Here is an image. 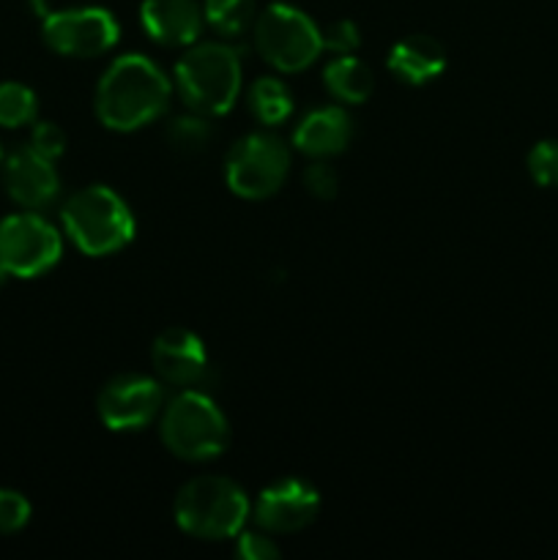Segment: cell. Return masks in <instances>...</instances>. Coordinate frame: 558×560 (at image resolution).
I'll return each mask as SVG.
<instances>
[{
  "label": "cell",
  "instance_id": "6da1fadb",
  "mask_svg": "<svg viewBox=\"0 0 558 560\" xmlns=\"http://www.w3.org/2000/svg\"><path fill=\"white\" fill-rule=\"evenodd\" d=\"M170 93L173 85L153 60L137 52L120 55L98 77L93 109L104 129L137 131L167 109Z\"/></svg>",
  "mask_w": 558,
  "mask_h": 560
},
{
  "label": "cell",
  "instance_id": "7a4b0ae2",
  "mask_svg": "<svg viewBox=\"0 0 558 560\" xmlns=\"http://www.w3.org/2000/svg\"><path fill=\"white\" fill-rule=\"evenodd\" d=\"M175 85L195 113L219 118L233 109L241 93V58L230 44H191L175 63Z\"/></svg>",
  "mask_w": 558,
  "mask_h": 560
},
{
  "label": "cell",
  "instance_id": "3957f363",
  "mask_svg": "<svg viewBox=\"0 0 558 560\" xmlns=\"http://www.w3.org/2000/svg\"><path fill=\"white\" fill-rule=\"evenodd\" d=\"M159 438L173 457L208 463L230 446V424L211 397L181 388L159 413Z\"/></svg>",
  "mask_w": 558,
  "mask_h": 560
},
{
  "label": "cell",
  "instance_id": "277c9868",
  "mask_svg": "<svg viewBox=\"0 0 558 560\" xmlns=\"http://www.w3.org/2000/svg\"><path fill=\"white\" fill-rule=\"evenodd\" d=\"M173 514L178 528L195 539H233L249 517V498L228 476H197L178 490Z\"/></svg>",
  "mask_w": 558,
  "mask_h": 560
},
{
  "label": "cell",
  "instance_id": "5b68a950",
  "mask_svg": "<svg viewBox=\"0 0 558 560\" xmlns=\"http://www.w3.org/2000/svg\"><path fill=\"white\" fill-rule=\"evenodd\" d=\"M63 230L71 244L91 257L124 249L135 235V217L124 197L109 186H85L63 202Z\"/></svg>",
  "mask_w": 558,
  "mask_h": 560
},
{
  "label": "cell",
  "instance_id": "8992f818",
  "mask_svg": "<svg viewBox=\"0 0 558 560\" xmlns=\"http://www.w3.org/2000/svg\"><path fill=\"white\" fill-rule=\"evenodd\" d=\"M252 36L260 58L284 74L310 69L323 49L321 27L290 3L266 5L252 25Z\"/></svg>",
  "mask_w": 558,
  "mask_h": 560
},
{
  "label": "cell",
  "instance_id": "52a82bcc",
  "mask_svg": "<svg viewBox=\"0 0 558 560\" xmlns=\"http://www.w3.org/2000/svg\"><path fill=\"white\" fill-rule=\"evenodd\" d=\"M290 173V151L271 131H252L233 142L224 156V180L244 200L277 195Z\"/></svg>",
  "mask_w": 558,
  "mask_h": 560
},
{
  "label": "cell",
  "instance_id": "ba28073f",
  "mask_svg": "<svg viewBox=\"0 0 558 560\" xmlns=\"http://www.w3.org/2000/svg\"><path fill=\"white\" fill-rule=\"evenodd\" d=\"M60 255V233L38 213H11L0 219V277H42L58 266Z\"/></svg>",
  "mask_w": 558,
  "mask_h": 560
},
{
  "label": "cell",
  "instance_id": "9c48e42d",
  "mask_svg": "<svg viewBox=\"0 0 558 560\" xmlns=\"http://www.w3.org/2000/svg\"><path fill=\"white\" fill-rule=\"evenodd\" d=\"M118 20L98 5L44 11V44L63 58H98L118 44Z\"/></svg>",
  "mask_w": 558,
  "mask_h": 560
},
{
  "label": "cell",
  "instance_id": "30bf717a",
  "mask_svg": "<svg viewBox=\"0 0 558 560\" xmlns=\"http://www.w3.org/2000/svg\"><path fill=\"white\" fill-rule=\"evenodd\" d=\"M164 408L162 381L137 372L115 375L98 392V419L113 432H137L151 424Z\"/></svg>",
  "mask_w": 558,
  "mask_h": 560
},
{
  "label": "cell",
  "instance_id": "8fae6325",
  "mask_svg": "<svg viewBox=\"0 0 558 560\" xmlns=\"http://www.w3.org/2000/svg\"><path fill=\"white\" fill-rule=\"evenodd\" d=\"M321 495L304 479H279L257 495L255 523L268 534H295L317 517Z\"/></svg>",
  "mask_w": 558,
  "mask_h": 560
},
{
  "label": "cell",
  "instance_id": "7c38bea8",
  "mask_svg": "<svg viewBox=\"0 0 558 560\" xmlns=\"http://www.w3.org/2000/svg\"><path fill=\"white\" fill-rule=\"evenodd\" d=\"M159 381L173 388H195L208 372L206 345L189 328H164L151 348Z\"/></svg>",
  "mask_w": 558,
  "mask_h": 560
},
{
  "label": "cell",
  "instance_id": "4fadbf2b",
  "mask_svg": "<svg viewBox=\"0 0 558 560\" xmlns=\"http://www.w3.org/2000/svg\"><path fill=\"white\" fill-rule=\"evenodd\" d=\"M3 184L11 200L27 211L47 208L60 191V178L53 167V159L42 156L31 145L16 148L11 156H5Z\"/></svg>",
  "mask_w": 558,
  "mask_h": 560
},
{
  "label": "cell",
  "instance_id": "5bb4252c",
  "mask_svg": "<svg viewBox=\"0 0 558 560\" xmlns=\"http://www.w3.org/2000/svg\"><path fill=\"white\" fill-rule=\"evenodd\" d=\"M140 22L162 47H191L200 38L206 16L197 0H142Z\"/></svg>",
  "mask_w": 558,
  "mask_h": 560
},
{
  "label": "cell",
  "instance_id": "9a60e30c",
  "mask_svg": "<svg viewBox=\"0 0 558 560\" xmlns=\"http://www.w3.org/2000/svg\"><path fill=\"white\" fill-rule=\"evenodd\" d=\"M350 140H353V120L345 107L312 109L293 131V145L310 159L339 156Z\"/></svg>",
  "mask_w": 558,
  "mask_h": 560
},
{
  "label": "cell",
  "instance_id": "2e32d148",
  "mask_svg": "<svg viewBox=\"0 0 558 560\" xmlns=\"http://www.w3.org/2000/svg\"><path fill=\"white\" fill-rule=\"evenodd\" d=\"M443 69H446V49L427 33H410L399 38L388 52V71L408 85H425L441 77Z\"/></svg>",
  "mask_w": 558,
  "mask_h": 560
},
{
  "label": "cell",
  "instance_id": "e0dca14e",
  "mask_svg": "<svg viewBox=\"0 0 558 560\" xmlns=\"http://www.w3.org/2000/svg\"><path fill=\"white\" fill-rule=\"evenodd\" d=\"M323 82H326V91L342 104H364L375 88L370 66L353 55H337L328 60L323 69Z\"/></svg>",
  "mask_w": 558,
  "mask_h": 560
},
{
  "label": "cell",
  "instance_id": "ac0fdd59",
  "mask_svg": "<svg viewBox=\"0 0 558 560\" xmlns=\"http://www.w3.org/2000/svg\"><path fill=\"white\" fill-rule=\"evenodd\" d=\"M246 102L263 126H279L293 115V93L277 77H260L252 82Z\"/></svg>",
  "mask_w": 558,
  "mask_h": 560
},
{
  "label": "cell",
  "instance_id": "d6986e66",
  "mask_svg": "<svg viewBox=\"0 0 558 560\" xmlns=\"http://www.w3.org/2000/svg\"><path fill=\"white\" fill-rule=\"evenodd\" d=\"M202 16H206V25L213 27L219 36L239 38L255 25L257 5L255 0H206Z\"/></svg>",
  "mask_w": 558,
  "mask_h": 560
},
{
  "label": "cell",
  "instance_id": "ffe728a7",
  "mask_svg": "<svg viewBox=\"0 0 558 560\" xmlns=\"http://www.w3.org/2000/svg\"><path fill=\"white\" fill-rule=\"evenodd\" d=\"M213 140V129L208 124V115L200 113H186L178 115L167 124V142L175 153H184V156H197L208 148V142Z\"/></svg>",
  "mask_w": 558,
  "mask_h": 560
},
{
  "label": "cell",
  "instance_id": "44dd1931",
  "mask_svg": "<svg viewBox=\"0 0 558 560\" xmlns=\"http://www.w3.org/2000/svg\"><path fill=\"white\" fill-rule=\"evenodd\" d=\"M38 98L36 93L20 82H0V126L20 129L36 120Z\"/></svg>",
  "mask_w": 558,
  "mask_h": 560
},
{
  "label": "cell",
  "instance_id": "7402d4cb",
  "mask_svg": "<svg viewBox=\"0 0 558 560\" xmlns=\"http://www.w3.org/2000/svg\"><path fill=\"white\" fill-rule=\"evenodd\" d=\"M528 173L542 189H558V140H539L528 151Z\"/></svg>",
  "mask_w": 558,
  "mask_h": 560
},
{
  "label": "cell",
  "instance_id": "603a6c76",
  "mask_svg": "<svg viewBox=\"0 0 558 560\" xmlns=\"http://www.w3.org/2000/svg\"><path fill=\"white\" fill-rule=\"evenodd\" d=\"M31 520V503L22 492L0 490V534H16Z\"/></svg>",
  "mask_w": 558,
  "mask_h": 560
},
{
  "label": "cell",
  "instance_id": "cb8c5ba5",
  "mask_svg": "<svg viewBox=\"0 0 558 560\" xmlns=\"http://www.w3.org/2000/svg\"><path fill=\"white\" fill-rule=\"evenodd\" d=\"M304 186L312 197H317V200H332L339 191L337 170H334L326 159H317V162H312L310 167L304 170Z\"/></svg>",
  "mask_w": 558,
  "mask_h": 560
},
{
  "label": "cell",
  "instance_id": "d4e9b609",
  "mask_svg": "<svg viewBox=\"0 0 558 560\" xmlns=\"http://www.w3.org/2000/svg\"><path fill=\"white\" fill-rule=\"evenodd\" d=\"M235 556L244 560H274L282 556L277 541L268 536V530H239V541H235Z\"/></svg>",
  "mask_w": 558,
  "mask_h": 560
},
{
  "label": "cell",
  "instance_id": "484cf974",
  "mask_svg": "<svg viewBox=\"0 0 558 560\" xmlns=\"http://www.w3.org/2000/svg\"><path fill=\"white\" fill-rule=\"evenodd\" d=\"M321 38H323V49H332V52L337 55H353L356 49L361 47L359 27H356V22L350 20H337L328 27H323Z\"/></svg>",
  "mask_w": 558,
  "mask_h": 560
},
{
  "label": "cell",
  "instance_id": "4316f807",
  "mask_svg": "<svg viewBox=\"0 0 558 560\" xmlns=\"http://www.w3.org/2000/svg\"><path fill=\"white\" fill-rule=\"evenodd\" d=\"M31 148L47 159H58L66 151V135L53 120H38L31 131Z\"/></svg>",
  "mask_w": 558,
  "mask_h": 560
},
{
  "label": "cell",
  "instance_id": "83f0119b",
  "mask_svg": "<svg viewBox=\"0 0 558 560\" xmlns=\"http://www.w3.org/2000/svg\"><path fill=\"white\" fill-rule=\"evenodd\" d=\"M3 164H5V153H3V148H0V173H3Z\"/></svg>",
  "mask_w": 558,
  "mask_h": 560
}]
</instances>
